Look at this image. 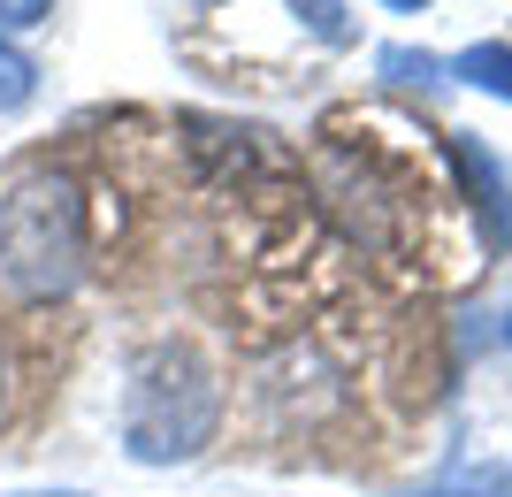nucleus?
Returning a JSON list of instances; mask_svg holds the SVG:
<instances>
[{
	"instance_id": "nucleus-1",
	"label": "nucleus",
	"mask_w": 512,
	"mask_h": 497,
	"mask_svg": "<svg viewBox=\"0 0 512 497\" xmlns=\"http://www.w3.org/2000/svg\"><path fill=\"white\" fill-rule=\"evenodd\" d=\"M222 429V368L184 337H161L130 360L123 383V452L138 467H184Z\"/></svg>"
},
{
	"instance_id": "nucleus-2",
	"label": "nucleus",
	"mask_w": 512,
	"mask_h": 497,
	"mask_svg": "<svg viewBox=\"0 0 512 497\" xmlns=\"http://www.w3.org/2000/svg\"><path fill=\"white\" fill-rule=\"evenodd\" d=\"M92 222H85V184L69 169H23L0 199V283L16 299L46 306L85 283Z\"/></svg>"
},
{
	"instance_id": "nucleus-3",
	"label": "nucleus",
	"mask_w": 512,
	"mask_h": 497,
	"mask_svg": "<svg viewBox=\"0 0 512 497\" xmlns=\"http://www.w3.org/2000/svg\"><path fill=\"white\" fill-rule=\"evenodd\" d=\"M451 161H459V176H467L474 207H490V215H482V253L512 245V184H505V169H497V153L474 146V138H451Z\"/></svg>"
},
{
	"instance_id": "nucleus-4",
	"label": "nucleus",
	"mask_w": 512,
	"mask_h": 497,
	"mask_svg": "<svg viewBox=\"0 0 512 497\" xmlns=\"http://www.w3.org/2000/svg\"><path fill=\"white\" fill-rule=\"evenodd\" d=\"M444 77H459V85L490 92V100H512V46L490 39V46H467V54H451Z\"/></svg>"
},
{
	"instance_id": "nucleus-5",
	"label": "nucleus",
	"mask_w": 512,
	"mask_h": 497,
	"mask_svg": "<svg viewBox=\"0 0 512 497\" xmlns=\"http://www.w3.org/2000/svg\"><path fill=\"white\" fill-rule=\"evenodd\" d=\"M283 8L299 16L306 39H321V46H352V0H283Z\"/></svg>"
},
{
	"instance_id": "nucleus-6",
	"label": "nucleus",
	"mask_w": 512,
	"mask_h": 497,
	"mask_svg": "<svg viewBox=\"0 0 512 497\" xmlns=\"http://www.w3.org/2000/svg\"><path fill=\"white\" fill-rule=\"evenodd\" d=\"M31 92H39V62H31V54H23L8 31H0V115L31 108Z\"/></svg>"
},
{
	"instance_id": "nucleus-7",
	"label": "nucleus",
	"mask_w": 512,
	"mask_h": 497,
	"mask_svg": "<svg viewBox=\"0 0 512 497\" xmlns=\"http://www.w3.org/2000/svg\"><path fill=\"white\" fill-rule=\"evenodd\" d=\"M375 69H383L390 85H444V62H436V54H421V46H383V54H375Z\"/></svg>"
},
{
	"instance_id": "nucleus-8",
	"label": "nucleus",
	"mask_w": 512,
	"mask_h": 497,
	"mask_svg": "<svg viewBox=\"0 0 512 497\" xmlns=\"http://www.w3.org/2000/svg\"><path fill=\"white\" fill-rule=\"evenodd\" d=\"M413 497H512V467H482V475H459L444 490H413Z\"/></svg>"
},
{
	"instance_id": "nucleus-9",
	"label": "nucleus",
	"mask_w": 512,
	"mask_h": 497,
	"mask_svg": "<svg viewBox=\"0 0 512 497\" xmlns=\"http://www.w3.org/2000/svg\"><path fill=\"white\" fill-rule=\"evenodd\" d=\"M54 16V0H0V31H31Z\"/></svg>"
},
{
	"instance_id": "nucleus-10",
	"label": "nucleus",
	"mask_w": 512,
	"mask_h": 497,
	"mask_svg": "<svg viewBox=\"0 0 512 497\" xmlns=\"http://www.w3.org/2000/svg\"><path fill=\"white\" fill-rule=\"evenodd\" d=\"M490 322H497V329H490V337H482V345H512V299H505V306H497Z\"/></svg>"
},
{
	"instance_id": "nucleus-11",
	"label": "nucleus",
	"mask_w": 512,
	"mask_h": 497,
	"mask_svg": "<svg viewBox=\"0 0 512 497\" xmlns=\"http://www.w3.org/2000/svg\"><path fill=\"white\" fill-rule=\"evenodd\" d=\"M8 497H85V490H8Z\"/></svg>"
},
{
	"instance_id": "nucleus-12",
	"label": "nucleus",
	"mask_w": 512,
	"mask_h": 497,
	"mask_svg": "<svg viewBox=\"0 0 512 497\" xmlns=\"http://www.w3.org/2000/svg\"><path fill=\"white\" fill-rule=\"evenodd\" d=\"M0 413H8V352H0Z\"/></svg>"
},
{
	"instance_id": "nucleus-13",
	"label": "nucleus",
	"mask_w": 512,
	"mask_h": 497,
	"mask_svg": "<svg viewBox=\"0 0 512 497\" xmlns=\"http://www.w3.org/2000/svg\"><path fill=\"white\" fill-rule=\"evenodd\" d=\"M383 8H428V0H383Z\"/></svg>"
},
{
	"instance_id": "nucleus-14",
	"label": "nucleus",
	"mask_w": 512,
	"mask_h": 497,
	"mask_svg": "<svg viewBox=\"0 0 512 497\" xmlns=\"http://www.w3.org/2000/svg\"><path fill=\"white\" fill-rule=\"evenodd\" d=\"M199 8H214V0H199Z\"/></svg>"
}]
</instances>
